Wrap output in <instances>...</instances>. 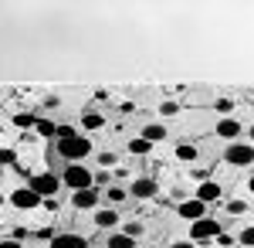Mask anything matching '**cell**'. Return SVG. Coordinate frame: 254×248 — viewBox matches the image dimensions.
Wrapping results in <instances>:
<instances>
[{"mask_svg": "<svg viewBox=\"0 0 254 248\" xmlns=\"http://www.w3.org/2000/svg\"><path fill=\"white\" fill-rule=\"evenodd\" d=\"M92 153V139L88 136H71V139H58V156L68 163H81L85 156Z\"/></svg>", "mask_w": 254, "mask_h": 248, "instance_id": "obj_1", "label": "cell"}, {"mask_svg": "<svg viewBox=\"0 0 254 248\" xmlns=\"http://www.w3.org/2000/svg\"><path fill=\"white\" fill-rule=\"evenodd\" d=\"M61 180H64V187H71V194L95 187V173L88 170L85 163H68V167H64V173H61Z\"/></svg>", "mask_w": 254, "mask_h": 248, "instance_id": "obj_2", "label": "cell"}, {"mask_svg": "<svg viewBox=\"0 0 254 248\" xmlns=\"http://www.w3.org/2000/svg\"><path fill=\"white\" fill-rule=\"evenodd\" d=\"M220 235H224V228H220V221L210 218V214L190 225V242H196V245H210V242H217Z\"/></svg>", "mask_w": 254, "mask_h": 248, "instance_id": "obj_3", "label": "cell"}, {"mask_svg": "<svg viewBox=\"0 0 254 248\" xmlns=\"http://www.w3.org/2000/svg\"><path fill=\"white\" fill-rule=\"evenodd\" d=\"M27 187L38 191L41 197H55V194L64 187V180H61L58 173H51V170H41V173H34V177H27Z\"/></svg>", "mask_w": 254, "mask_h": 248, "instance_id": "obj_4", "label": "cell"}, {"mask_svg": "<svg viewBox=\"0 0 254 248\" xmlns=\"http://www.w3.org/2000/svg\"><path fill=\"white\" fill-rule=\"evenodd\" d=\"M224 160H227L231 167H251L254 163V146L237 139V143H231V146L224 150Z\"/></svg>", "mask_w": 254, "mask_h": 248, "instance_id": "obj_5", "label": "cell"}, {"mask_svg": "<svg viewBox=\"0 0 254 248\" xmlns=\"http://www.w3.org/2000/svg\"><path fill=\"white\" fill-rule=\"evenodd\" d=\"M10 204H14L17 211H38V208H44V197L24 184V187H17V191L10 194Z\"/></svg>", "mask_w": 254, "mask_h": 248, "instance_id": "obj_6", "label": "cell"}, {"mask_svg": "<svg viewBox=\"0 0 254 248\" xmlns=\"http://www.w3.org/2000/svg\"><path fill=\"white\" fill-rule=\"evenodd\" d=\"M176 214L183 218V221H200V218H207L210 214V204H203L200 197H190V201H180V208H176Z\"/></svg>", "mask_w": 254, "mask_h": 248, "instance_id": "obj_7", "label": "cell"}, {"mask_svg": "<svg viewBox=\"0 0 254 248\" xmlns=\"http://www.w3.org/2000/svg\"><path fill=\"white\" fill-rule=\"evenodd\" d=\"M159 184L153 180V177H136L132 184H129V194L136 197V201H149V197H156Z\"/></svg>", "mask_w": 254, "mask_h": 248, "instance_id": "obj_8", "label": "cell"}, {"mask_svg": "<svg viewBox=\"0 0 254 248\" xmlns=\"http://www.w3.org/2000/svg\"><path fill=\"white\" fill-rule=\"evenodd\" d=\"M244 133V126H241V119L231 116V119H217V136L220 139H227V143H237V136Z\"/></svg>", "mask_w": 254, "mask_h": 248, "instance_id": "obj_9", "label": "cell"}, {"mask_svg": "<svg viewBox=\"0 0 254 248\" xmlns=\"http://www.w3.org/2000/svg\"><path fill=\"white\" fill-rule=\"evenodd\" d=\"M71 208H75V211H92V208H98V187L75 191V194H71Z\"/></svg>", "mask_w": 254, "mask_h": 248, "instance_id": "obj_10", "label": "cell"}, {"mask_svg": "<svg viewBox=\"0 0 254 248\" xmlns=\"http://www.w3.org/2000/svg\"><path fill=\"white\" fill-rule=\"evenodd\" d=\"M48 248H88V238L75 235V231H64V235H55V242H48Z\"/></svg>", "mask_w": 254, "mask_h": 248, "instance_id": "obj_11", "label": "cell"}, {"mask_svg": "<svg viewBox=\"0 0 254 248\" xmlns=\"http://www.w3.org/2000/svg\"><path fill=\"white\" fill-rule=\"evenodd\" d=\"M196 197H200L203 204H214V201H220V184H214V180H203V184L196 187Z\"/></svg>", "mask_w": 254, "mask_h": 248, "instance_id": "obj_12", "label": "cell"}, {"mask_svg": "<svg viewBox=\"0 0 254 248\" xmlns=\"http://www.w3.org/2000/svg\"><path fill=\"white\" fill-rule=\"evenodd\" d=\"M119 225V211H95V228H105V231H112Z\"/></svg>", "mask_w": 254, "mask_h": 248, "instance_id": "obj_13", "label": "cell"}, {"mask_svg": "<svg viewBox=\"0 0 254 248\" xmlns=\"http://www.w3.org/2000/svg\"><path fill=\"white\" fill-rule=\"evenodd\" d=\"M105 245L109 248H136V238H129L126 231H112V235L105 238Z\"/></svg>", "mask_w": 254, "mask_h": 248, "instance_id": "obj_14", "label": "cell"}, {"mask_svg": "<svg viewBox=\"0 0 254 248\" xmlns=\"http://www.w3.org/2000/svg\"><path fill=\"white\" fill-rule=\"evenodd\" d=\"M142 139H149V143H163L166 139V126H159V123H149V126H142Z\"/></svg>", "mask_w": 254, "mask_h": 248, "instance_id": "obj_15", "label": "cell"}, {"mask_svg": "<svg viewBox=\"0 0 254 248\" xmlns=\"http://www.w3.org/2000/svg\"><path fill=\"white\" fill-rule=\"evenodd\" d=\"M176 160H180V163H193L196 160V146L193 143H180V146H176Z\"/></svg>", "mask_w": 254, "mask_h": 248, "instance_id": "obj_16", "label": "cell"}, {"mask_svg": "<svg viewBox=\"0 0 254 248\" xmlns=\"http://www.w3.org/2000/svg\"><path fill=\"white\" fill-rule=\"evenodd\" d=\"M149 150H153V143H149V139H142V136L129 139V153H132V156H146Z\"/></svg>", "mask_w": 254, "mask_h": 248, "instance_id": "obj_17", "label": "cell"}, {"mask_svg": "<svg viewBox=\"0 0 254 248\" xmlns=\"http://www.w3.org/2000/svg\"><path fill=\"white\" fill-rule=\"evenodd\" d=\"M214 109H217V116H220V119H231V116H234V99H217Z\"/></svg>", "mask_w": 254, "mask_h": 248, "instance_id": "obj_18", "label": "cell"}, {"mask_svg": "<svg viewBox=\"0 0 254 248\" xmlns=\"http://www.w3.org/2000/svg\"><path fill=\"white\" fill-rule=\"evenodd\" d=\"M14 126H17V129H38V119L31 113H17L14 116Z\"/></svg>", "mask_w": 254, "mask_h": 248, "instance_id": "obj_19", "label": "cell"}, {"mask_svg": "<svg viewBox=\"0 0 254 248\" xmlns=\"http://www.w3.org/2000/svg\"><path fill=\"white\" fill-rule=\"evenodd\" d=\"M81 126H85V129H102L105 119H102L98 113H85V116H81Z\"/></svg>", "mask_w": 254, "mask_h": 248, "instance_id": "obj_20", "label": "cell"}, {"mask_svg": "<svg viewBox=\"0 0 254 248\" xmlns=\"http://www.w3.org/2000/svg\"><path fill=\"white\" fill-rule=\"evenodd\" d=\"M38 133L41 136H58V123H51V119H38Z\"/></svg>", "mask_w": 254, "mask_h": 248, "instance_id": "obj_21", "label": "cell"}, {"mask_svg": "<svg viewBox=\"0 0 254 248\" xmlns=\"http://www.w3.org/2000/svg\"><path fill=\"white\" fill-rule=\"evenodd\" d=\"M116 160H119V156H116V153H109V150L98 153V170H109V167H116Z\"/></svg>", "mask_w": 254, "mask_h": 248, "instance_id": "obj_22", "label": "cell"}, {"mask_svg": "<svg viewBox=\"0 0 254 248\" xmlns=\"http://www.w3.org/2000/svg\"><path fill=\"white\" fill-rule=\"evenodd\" d=\"M227 211H231V214H244V211H248V201H241V197H234V201H227Z\"/></svg>", "mask_w": 254, "mask_h": 248, "instance_id": "obj_23", "label": "cell"}, {"mask_svg": "<svg viewBox=\"0 0 254 248\" xmlns=\"http://www.w3.org/2000/svg\"><path fill=\"white\" fill-rule=\"evenodd\" d=\"M0 160H3V167H14V163H17V153L10 150V146H3V153H0Z\"/></svg>", "mask_w": 254, "mask_h": 248, "instance_id": "obj_24", "label": "cell"}, {"mask_svg": "<svg viewBox=\"0 0 254 248\" xmlns=\"http://www.w3.org/2000/svg\"><path fill=\"white\" fill-rule=\"evenodd\" d=\"M241 248H254V228L241 231Z\"/></svg>", "mask_w": 254, "mask_h": 248, "instance_id": "obj_25", "label": "cell"}, {"mask_svg": "<svg viewBox=\"0 0 254 248\" xmlns=\"http://www.w3.org/2000/svg\"><path fill=\"white\" fill-rule=\"evenodd\" d=\"M159 113L163 116H176L180 113V102H159Z\"/></svg>", "mask_w": 254, "mask_h": 248, "instance_id": "obj_26", "label": "cell"}, {"mask_svg": "<svg viewBox=\"0 0 254 248\" xmlns=\"http://www.w3.org/2000/svg\"><path fill=\"white\" fill-rule=\"evenodd\" d=\"M71 136H78L75 126H58V139H71Z\"/></svg>", "mask_w": 254, "mask_h": 248, "instance_id": "obj_27", "label": "cell"}, {"mask_svg": "<svg viewBox=\"0 0 254 248\" xmlns=\"http://www.w3.org/2000/svg\"><path fill=\"white\" fill-rule=\"evenodd\" d=\"M126 235H129V238H139V235H142V225H139V221H129V225H126Z\"/></svg>", "mask_w": 254, "mask_h": 248, "instance_id": "obj_28", "label": "cell"}, {"mask_svg": "<svg viewBox=\"0 0 254 248\" xmlns=\"http://www.w3.org/2000/svg\"><path fill=\"white\" fill-rule=\"evenodd\" d=\"M109 180H112V173H109V170H98V173H95V187L109 184Z\"/></svg>", "mask_w": 254, "mask_h": 248, "instance_id": "obj_29", "label": "cell"}, {"mask_svg": "<svg viewBox=\"0 0 254 248\" xmlns=\"http://www.w3.org/2000/svg\"><path fill=\"white\" fill-rule=\"evenodd\" d=\"M126 197V187H109V201H122Z\"/></svg>", "mask_w": 254, "mask_h": 248, "instance_id": "obj_30", "label": "cell"}, {"mask_svg": "<svg viewBox=\"0 0 254 248\" xmlns=\"http://www.w3.org/2000/svg\"><path fill=\"white\" fill-rule=\"evenodd\" d=\"M217 245H220V248H234V238H231V235H227V231H224V235H220V238H217Z\"/></svg>", "mask_w": 254, "mask_h": 248, "instance_id": "obj_31", "label": "cell"}, {"mask_svg": "<svg viewBox=\"0 0 254 248\" xmlns=\"http://www.w3.org/2000/svg\"><path fill=\"white\" fill-rule=\"evenodd\" d=\"M0 248H24V245H20L17 238H3V242H0Z\"/></svg>", "mask_w": 254, "mask_h": 248, "instance_id": "obj_32", "label": "cell"}, {"mask_svg": "<svg viewBox=\"0 0 254 248\" xmlns=\"http://www.w3.org/2000/svg\"><path fill=\"white\" fill-rule=\"evenodd\" d=\"M44 106H48V109H58L61 99H58V96H48V99H44Z\"/></svg>", "mask_w": 254, "mask_h": 248, "instance_id": "obj_33", "label": "cell"}, {"mask_svg": "<svg viewBox=\"0 0 254 248\" xmlns=\"http://www.w3.org/2000/svg\"><path fill=\"white\" fill-rule=\"evenodd\" d=\"M7 238H17V242H20V238H27V228H14Z\"/></svg>", "mask_w": 254, "mask_h": 248, "instance_id": "obj_34", "label": "cell"}, {"mask_svg": "<svg viewBox=\"0 0 254 248\" xmlns=\"http://www.w3.org/2000/svg\"><path fill=\"white\" fill-rule=\"evenodd\" d=\"M44 208H48V211H58V197H44Z\"/></svg>", "mask_w": 254, "mask_h": 248, "instance_id": "obj_35", "label": "cell"}, {"mask_svg": "<svg viewBox=\"0 0 254 248\" xmlns=\"http://www.w3.org/2000/svg\"><path fill=\"white\" fill-rule=\"evenodd\" d=\"M173 248H196V242H176Z\"/></svg>", "mask_w": 254, "mask_h": 248, "instance_id": "obj_36", "label": "cell"}, {"mask_svg": "<svg viewBox=\"0 0 254 248\" xmlns=\"http://www.w3.org/2000/svg\"><path fill=\"white\" fill-rule=\"evenodd\" d=\"M248 191H251V194H254V177H251V180H248Z\"/></svg>", "mask_w": 254, "mask_h": 248, "instance_id": "obj_37", "label": "cell"}, {"mask_svg": "<svg viewBox=\"0 0 254 248\" xmlns=\"http://www.w3.org/2000/svg\"><path fill=\"white\" fill-rule=\"evenodd\" d=\"M248 136H251V139H254V126H251V129H248Z\"/></svg>", "mask_w": 254, "mask_h": 248, "instance_id": "obj_38", "label": "cell"}]
</instances>
